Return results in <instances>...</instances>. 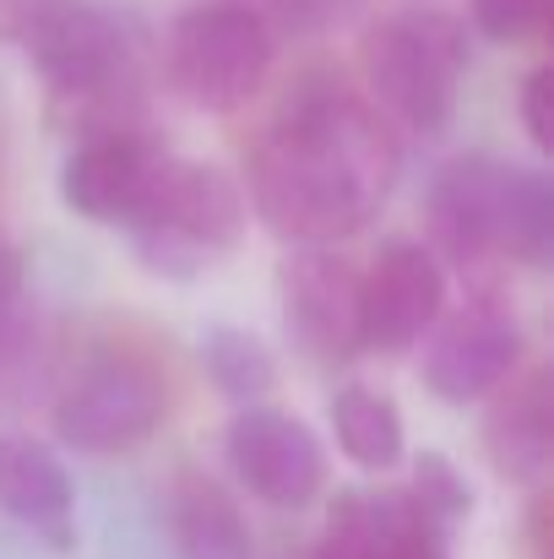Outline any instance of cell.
I'll use <instances>...</instances> for the list:
<instances>
[{
    "label": "cell",
    "instance_id": "1",
    "mask_svg": "<svg viewBox=\"0 0 554 559\" xmlns=\"http://www.w3.org/2000/svg\"><path fill=\"white\" fill-rule=\"evenodd\" d=\"M402 136L338 66H305L245 147L250 217L283 245L365 234L397 186Z\"/></svg>",
    "mask_w": 554,
    "mask_h": 559
},
{
    "label": "cell",
    "instance_id": "2",
    "mask_svg": "<svg viewBox=\"0 0 554 559\" xmlns=\"http://www.w3.org/2000/svg\"><path fill=\"white\" fill-rule=\"evenodd\" d=\"M0 38L27 55L60 131L142 126L148 71L137 33L104 0H0Z\"/></svg>",
    "mask_w": 554,
    "mask_h": 559
},
{
    "label": "cell",
    "instance_id": "3",
    "mask_svg": "<svg viewBox=\"0 0 554 559\" xmlns=\"http://www.w3.org/2000/svg\"><path fill=\"white\" fill-rule=\"evenodd\" d=\"M424 245L468 277L495 266L544 272L554 261V180L539 164L462 153L424 190Z\"/></svg>",
    "mask_w": 554,
    "mask_h": 559
},
{
    "label": "cell",
    "instance_id": "4",
    "mask_svg": "<svg viewBox=\"0 0 554 559\" xmlns=\"http://www.w3.org/2000/svg\"><path fill=\"white\" fill-rule=\"evenodd\" d=\"M468 66H473L468 16L435 0H402L359 33L354 82L397 136L429 142L457 120Z\"/></svg>",
    "mask_w": 554,
    "mask_h": 559
},
{
    "label": "cell",
    "instance_id": "5",
    "mask_svg": "<svg viewBox=\"0 0 554 559\" xmlns=\"http://www.w3.org/2000/svg\"><path fill=\"white\" fill-rule=\"evenodd\" d=\"M250 228V201L239 175L207 158H164L142 206L120 223L126 250L142 272L164 283H196L223 266Z\"/></svg>",
    "mask_w": 554,
    "mask_h": 559
},
{
    "label": "cell",
    "instance_id": "6",
    "mask_svg": "<svg viewBox=\"0 0 554 559\" xmlns=\"http://www.w3.org/2000/svg\"><path fill=\"white\" fill-rule=\"evenodd\" d=\"M278 66V33L256 0H190L164 27V82L196 115H245Z\"/></svg>",
    "mask_w": 554,
    "mask_h": 559
},
{
    "label": "cell",
    "instance_id": "7",
    "mask_svg": "<svg viewBox=\"0 0 554 559\" xmlns=\"http://www.w3.org/2000/svg\"><path fill=\"white\" fill-rule=\"evenodd\" d=\"M175 391L164 365L137 343H93L49 396L55 440L82 456H131L169 424Z\"/></svg>",
    "mask_w": 554,
    "mask_h": 559
},
{
    "label": "cell",
    "instance_id": "8",
    "mask_svg": "<svg viewBox=\"0 0 554 559\" xmlns=\"http://www.w3.org/2000/svg\"><path fill=\"white\" fill-rule=\"evenodd\" d=\"M419 385L446 407H479L528 365V332L517 305L495 288V277H473L462 305L446 299L435 326L419 337Z\"/></svg>",
    "mask_w": 554,
    "mask_h": 559
},
{
    "label": "cell",
    "instance_id": "9",
    "mask_svg": "<svg viewBox=\"0 0 554 559\" xmlns=\"http://www.w3.org/2000/svg\"><path fill=\"white\" fill-rule=\"evenodd\" d=\"M278 321L288 348L338 374L365 359L359 337V261L343 245H288L278 261Z\"/></svg>",
    "mask_w": 554,
    "mask_h": 559
},
{
    "label": "cell",
    "instance_id": "10",
    "mask_svg": "<svg viewBox=\"0 0 554 559\" xmlns=\"http://www.w3.org/2000/svg\"><path fill=\"white\" fill-rule=\"evenodd\" d=\"M223 462L234 484L267 506V511H310L327 495L332 456L327 440L278 402H245L234 407L223 429Z\"/></svg>",
    "mask_w": 554,
    "mask_h": 559
},
{
    "label": "cell",
    "instance_id": "11",
    "mask_svg": "<svg viewBox=\"0 0 554 559\" xmlns=\"http://www.w3.org/2000/svg\"><path fill=\"white\" fill-rule=\"evenodd\" d=\"M451 299V266L413 234H386L359 266V337L365 354L402 359Z\"/></svg>",
    "mask_w": 554,
    "mask_h": 559
},
{
    "label": "cell",
    "instance_id": "12",
    "mask_svg": "<svg viewBox=\"0 0 554 559\" xmlns=\"http://www.w3.org/2000/svg\"><path fill=\"white\" fill-rule=\"evenodd\" d=\"M164 158H169V147L148 126H104V131L71 136L55 190H60L71 217L98 223V228H120L142 206Z\"/></svg>",
    "mask_w": 554,
    "mask_h": 559
},
{
    "label": "cell",
    "instance_id": "13",
    "mask_svg": "<svg viewBox=\"0 0 554 559\" xmlns=\"http://www.w3.org/2000/svg\"><path fill=\"white\" fill-rule=\"evenodd\" d=\"M484 462L495 467V478L517 484V489H544L554 467V374L550 365H522L495 396H484Z\"/></svg>",
    "mask_w": 554,
    "mask_h": 559
},
{
    "label": "cell",
    "instance_id": "14",
    "mask_svg": "<svg viewBox=\"0 0 554 559\" xmlns=\"http://www.w3.org/2000/svg\"><path fill=\"white\" fill-rule=\"evenodd\" d=\"M0 511L55 555L76 549V484L66 462L33 435H0Z\"/></svg>",
    "mask_w": 554,
    "mask_h": 559
},
{
    "label": "cell",
    "instance_id": "15",
    "mask_svg": "<svg viewBox=\"0 0 554 559\" xmlns=\"http://www.w3.org/2000/svg\"><path fill=\"white\" fill-rule=\"evenodd\" d=\"M164 522L180 559H256V533L234 489L201 467H185L164 489Z\"/></svg>",
    "mask_w": 554,
    "mask_h": 559
},
{
    "label": "cell",
    "instance_id": "16",
    "mask_svg": "<svg viewBox=\"0 0 554 559\" xmlns=\"http://www.w3.org/2000/svg\"><path fill=\"white\" fill-rule=\"evenodd\" d=\"M327 429H332L343 462H354L369 478H386L408 456V418H402V402L386 385L343 380L327 396Z\"/></svg>",
    "mask_w": 554,
    "mask_h": 559
},
{
    "label": "cell",
    "instance_id": "17",
    "mask_svg": "<svg viewBox=\"0 0 554 559\" xmlns=\"http://www.w3.org/2000/svg\"><path fill=\"white\" fill-rule=\"evenodd\" d=\"M196 365L207 374V385L245 407V402H267L278 391V354L250 332V326H234V321H212L201 326V343H196Z\"/></svg>",
    "mask_w": 554,
    "mask_h": 559
},
{
    "label": "cell",
    "instance_id": "18",
    "mask_svg": "<svg viewBox=\"0 0 554 559\" xmlns=\"http://www.w3.org/2000/svg\"><path fill=\"white\" fill-rule=\"evenodd\" d=\"M408 462V500L451 538L468 516H473V506H479V495H473V478L446 456V451H419V456H402Z\"/></svg>",
    "mask_w": 554,
    "mask_h": 559
},
{
    "label": "cell",
    "instance_id": "19",
    "mask_svg": "<svg viewBox=\"0 0 554 559\" xmlns=\"http://www.w3.org/2000/svg\"><path fill=\"white\" fill-rule=\"evenodd\" d=\"M468 16L490 44H528L550 27V0H468Z\"/></svg>",
    "mask_w": 554,
    "mask_h": 559
},
{
    "label": "cell",
    "instance_id": "20",
    "mask_svg": "<svg viewBox=\"0 0 554 559\" xmlns=\"http://www.w3.org/2000/svg\"><path fill=\"white\" fill-rule=\"evenodd\" d=\"M517 126H522L533 158H550V147H554V71L544 60H539V66L522 76V87H517Z\"/></svg>",
    "mask_w": 554,
    "mask_h": 559
},
{
    "label": "cell",
    "instance_id": "21",
    "mask_svg": "<svg viewBox=\"0 0 554 559\" xmlns=\"http://www.w3.org/2000/svg\"><path fill=\"white\" fill-rule=\"evenodd\" d=\"M402 489V484H397ZM446 533L408 500V489H402V511H397V527H391V544H386V555L380 559H451L446 555Z\"/></svg>",
    "mask_w": 554,
    "mask_h": 559
},
{
    "label": "cell",
    "instance_id": "22",
    "mask_svg": "<svg viewBox=\"0 0 554 559\" xmlns=\"http://www.w3.org/2000/svg\"><path fill=\"white\" fill-rule=\"evenodd\" d=\"M354 0H261V16L272 33H327L349 16Z\"/></svg>",
    "mask_w": 554,
    "mask_h": 559
},
{
    "label": "cell",
    "instance_id": "23",
    "mask_svg": "<svg viewBox=\"0 0 554 559\" xmlns=\"http://www.w3.org/2000/svg\"><path fill=\"white\" fill-rule=\"evenodd\" d=\"M22 288H27V266L22 250L0 234V343H11L16 332V310H22Z\"/></svg>",
    "mask_w": 554,
    "mask_h": 559
}]
</instances>
